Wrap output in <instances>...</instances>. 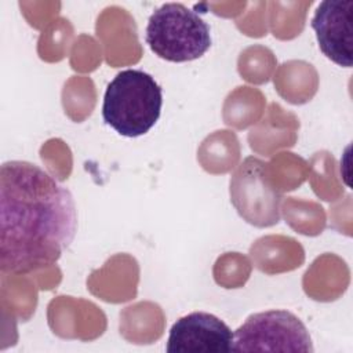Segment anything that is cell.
Returning <instances> with one entry per match:
<instances>
[{
    "label": "cell",
    "mask_w": 353,
    "mask_h": 353,
    "mask_svg": "<svg viewBox=\"0 0 353 353\" xmlns=\"http://www.w3.org/2000/svg\"><path fill=\"white\" fill-rule=\"evenodd\" d=\"M305 324L288 310L251 314L234 332L232 352H313Z\"/></svg>",
    "instance_id": "obj_4"
},
{
    "label": "cell",
    "mask_w": 353,
    "mask_h": 353,
    "mask_svg": "<svg viewBox=\"0 0 353 353\" xmlns=\"http://www.w3.org/2000/svg\"><path fill=\"white\" fill-rule=\"evenodd\" d=\"M312 28L321 52L339 66L353 65V0H325L319 4Z\"/></svg>",
    "instance_id": "obj_7"
},
{
    "label": "cell",
    "mask_w": 353,
    "mask_h": 353,
    "mask_svg": "<svg viewBox=\"0 0 353 353\" xmlns=\"http://www.w3.org/2000/svg\"><path fill=\"white\" fill-rule=\"evenodd\" d=\"M233 347L232 330L216 316L192 312L178 319L167 339L168 353H228Z\"/></svg>",
    "instance_id": "obj_6"
},
{
    "label": "cell",
    "mask_w": 353,
    "mask_h": 353,
    "mask_svg": "<svg viewBox=\"0 0 353 353\" xmlns=\"http://www.w3.org/2000/svg\"><path fill=\"white\" fill-rule=\"evenodd\" d=\"M145 40L161 59L189 62L201 58L211 47L207 22L181 3H165L149 17Z\"/></svg>",
    "instance_id": "obj_3"
},
{
    "label": "cell",
    "mask_w": 353,
    "mask_h": 353,
    "mask_svg": "<svg viewBox=\"0 0 353 353\" xmlns=\"http://www.w3.org/2000/svg\"><path fill=\"white\" fill-rule=\"evenodd\" d=\"M161 106L163 91L154 77L141 69H125L106 87L102 117L117 134L135 138L157 123Z\"/></svg>",
    "instance_id": "obj_2"
},
{
    "label": "cell",
    "mask_w": 353,
    "mask_h": 353,
    "mask_svg": "<svg viewBox=\"0 0 353 353\" xmlns=\"http://www.w3.org/2000/svg\"><path fill=\"white\" fill-rule=\"evenodd\" d=\"M268 164L247 157L230 179V197L239 214L251 225L270 226L280 219L281 196L268 178Z\"/></svg>",
    "instance_id": "obj_5"
},
{
    "label": "cell",
    "mask_w": 353,
    "mask_h": 353,
    "mask_svg": "<svg viewBox=\"0 0 353 353\" xmlns=\"http://www.w3.org/2000/svg\"><path fill=\"white\" fill-rule=\"evenodd\" d=\"M77 230L68 188L39 165L11 160L0 168V268L25 274L55 265Z\"/></svg>",
    "instance_id": "obj_1"
}]
</instances>
